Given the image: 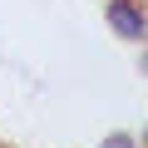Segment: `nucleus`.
Masks as SVG:
<instances>
[{
    "label": "nucleus",
    "mask_w": 148,
    "mask_h": 148,
    "mask_svg": "<svg viewBox=\"0 0 148 148\" xmlns=\"http://www.w3.org/2000/svg\"><path fill=\"white\" fill-rule=\"evenodd\" d=\"M109 25L119 40H143V5L138 0H109Z\"/></svg>",
    "instance_id": "1"
},
{
    "label": "nucleus",
    "mask_w": 148,
    "mask_h": 148,
    "mask_svg": "<svg viewBox=\"0 0 148 148\" xmlns=\"http://www.w3.org/2000/svg\"><path fill=\"white\" fill-rule=\"evenodd\" d=\"M99 148H138V143H133V133H114V138H104Z\"/></svg>",
    "instance_id": "2"
}]
</instances>
